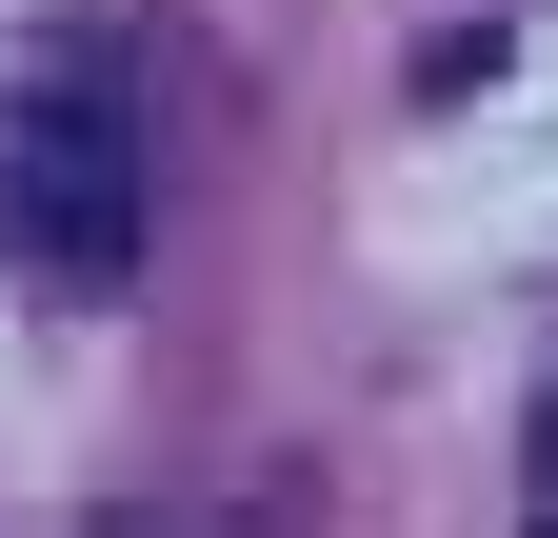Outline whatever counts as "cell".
I'll return each instance as SVG.
<instances>
[{
    "label": "cell",
    "mask_w": 558,
    "mask_h": 538,
    "mask_svg": "<svg viewBox=\"0 0 558 538\" xmlns=\"http://www.w3.org/2000/svg\"><path fill=\"white\" fill-rule=\"evenodd\" d=\"M0 240L60 259V280H120L140 259V160H120V81L60 60V81L0 100Z\"/></svg>",
    "instance_id": "6da1fadb"
},
{
    "label": "cell",
    "mask_w": 558,
    "mask_h": 538,
    "mask_svg": "<svg viewBox=\"0 0 558 538\" xmlns=\"http://www.w3.org/2000/svg\"><path fill=\"white\" fill-rule=\"evenodd\" d=\"M538 538H558V518H538Z\"/></svg>",
    "instance_id": "7a4b0ae2"
}]
</instances>
